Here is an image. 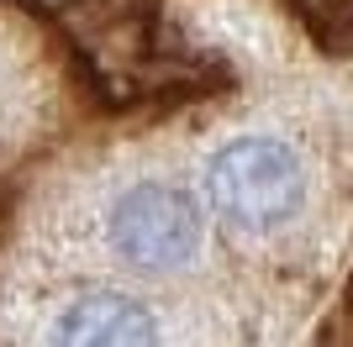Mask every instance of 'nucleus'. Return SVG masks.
<instances>
[{"label": "nucleus", "instance_id": "nucleus-1", "mask_svg": "<svg viewBox=\"0 0 353 347\" xmlns=\"http://www.w3.org/2000/svg\"><path fill=\"white\" fill-rule=\"evenodd\" d=\"M206 195L227 227L274 231L306 200V169L274 137H232L206 163Z\"/></svg>", "mask_w": 353, "mask_h": 347}, {"label": "nucleus", "instance_id": "nucleus-2", "mask_svg": "<svg viewBox=\"0 0 353 347\" xmlns=\"http://www.w3.org/2000/svg\"><path fill=\"white\" fill-rule=\"evenodd\" d=\"M111 247L132 269H179L201 247V211L174 185H132L111 205Z\"/></svg>", "mask_w": 353, "mask_h": 347}, {"label": "nucleus", "instance_id": "nucleus-3", "mask_svg": "<svg viewBox=\"0 0 353 347\" xmlns=\"http://www.w3.org/2000/svg\"><path fill=\"white\" fill-rule=\"evenodd\" d=\"M59 342H79V347H95V342H153L159 326L148 316V305L132 300V295H117V289H90L79 300L63 305L59 326H53Z\"/></svg>", "mask_w": 353, "mask_h": 347}]
</instances>
